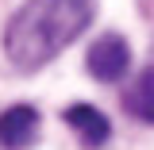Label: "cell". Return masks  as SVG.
Segmentation results:
<instances>
[{
  "label": "cell",
  "instance_id": "4",
  "mask_svg": "<svg viewBox=\"0 0 154 150\" xmlns=\"http://www.w3.org/2000/svg\"><path fill=\"white\" fill-rule=\"evenodd\" d=\"M66 123L77 131V139L85 142V150H96V146H104L112 139L108 115L100 112V108H93V104H69L66 108Z\"/></svg>",
  "mask_w": 154,
  "mask_h": 150
},
{
  "label": "cell",
  "instance_id": "1",
  "mask_svg": "<svg viewBox=\"0 0 154 150\" xmlns=\"http://www.w3.org/2000/svg\"><path fill=\"white\" fill-rule=\"evenodd\" d=\"M96 0H27L4 27V54L19 73L54 62L93 23Z\"/></svg>",
  "mask_w": 154,
  "mask_h": 150
},
{
  "label": "cell",
  "instance_id": "5",
  "mask_svg": "<svg viewBox=\"0 0 154 150\" xmlns=\"http://www.w3.org/2000/svg\"><path fill=\"white\" fill-rule=\"evenodd\" d=\"M123 112L143 123H154V69H143L131 81V89L123 93Z\"/></svg>",
  "mask_w": 154,
  "mask_h": 150
},
{
  "label": "cell",
  "instance_id": "2",
  "mask_svg": "<svg viewBox=\"0 0 154 150\" xmlns=\"http://www.w3.org/2000/svg\"><path fill=\"white\" fill-rule=\"evenodd\" d=\"M85 66H89V73L96 81H104V85H116V81H123V73L131 69V46H127V38L108 31V35H100L89 46V54H85Z\"/></svg>",
  "mask_w": 154,
  "mask_h": 150
},
{
  "label": "cell",
  "instance_id": "3",
  "mask_svg": "<svg viewBox=\"0 0 154 150\" xmlns=\"http://www.w3.org/2000/svg\"><path fill=\"white\" fill-rule=\"evenodd\" d=\"M38 139V112L31 104H12L0 112V146L4 150H27Z\"/></svg>",
  "mask_w": 154,
  "mask_h": 150
}]
</instances>
